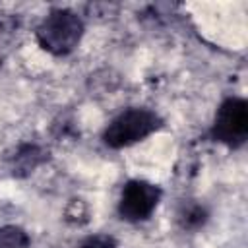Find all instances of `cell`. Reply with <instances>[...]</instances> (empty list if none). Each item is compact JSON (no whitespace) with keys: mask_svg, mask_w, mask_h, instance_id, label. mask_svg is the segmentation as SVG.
<instances>
[{"mask_svg":"<svg viewBox=\"0 0 248 248\" xmlns=\"http://www.w3.org/2000/svg\"><path fill=\"white\" fill-rule=\"evenodd\" d=\"M79 248H116V240L110 234H91L79 244Z\"/></svg>","mask_w":248,"mask_h":248,"instance_id":"8","label":"cell"},{"mask_svg":"<svg viewBox=\"0 0 248 248\" xmlns=\"http://www.w3.org/2000/svg\"><path fill=\"white\" fill-rule=\"evenodd\" d=\"M0 248H31L29 234L16 225L0 227Z\"/></svg>","mask_w":248,"mask_h":248,"instance_id":"6","label":"cell"},{"mask_svg":"<svg viewBox=\"0 0 248 248\" xmlns=\"http://www.w3.org/2000/svg\"><path fill=\"white\" fill-rule=\"evenodd\" d=\"M161 200V188L147 180H130L122 188L118 213L122 219L138 223L151 217Z\"/></svg>","mask_w":248,"mask_h":248,"instance_id":"4","label":"cell"},{"mask_svg":"<svg viewBox=\"0 0 248 248\" xmlns=\"http://www.w3.org/2000/svg\"><path fill=\"white\" fill-rule=\"evenodd\" d=\"M83 21L66 8H56L46 14V17L39 23L35 37L41 48L54 56L70 54L81 41Z\"/></svg>","mask_w":248,"mask_h":248,"instance_id":"1","label":"cell"},{"mask_svg":"<svg viewBox=\"0 0 248 248\" xmlns=\"http://www.w3.org/2000/svg\"><path fill=\"white\" fill-rule=\"evenodd\" d=\"M211 138L229 147H240L248 138V103L240 97L225 99L213 118Z\"/></svg>","mask_w":248,"mask_h":248,"instance_id":"3","label":"cell"},{"mask_svg":"<svg viewBox=\"0 0 248 248\" xmlns=\"http://www.w3.org/2000/svg\"><path fill=\"white\" fill-rule=\"evenodd\" d=\"M161 128V118L149 108H128L114 116L103 132V141L112 149L134 145Z\"/></svg>","mask_w":248,"mask_h":248,"instance_id":"2","label":"cell"},{"mask_svg":"<svg viewBox=\"0 0 248 248\" xmlns=\"http://www.w3.org/2000/svg\"><path fill=\"white\" fill-rule=\"evenodd\" d=\"M178 221L184 229H200L207 221V211L200 203H186L178 211Z\"/></svg>","mask_w":248,"mask_h":248,"instance_id":"7","label":"cell"},{"mask_svg":"<svg viewBox=\"0 0 248 248\" xmlns=\"http://www.w3.org/2000/svg\"><path fill=\"white\" fill-rule=\"evenodd\" d=\"M43 161H45V153H43L41 147H37V145H21L14 155L12 170H14V174L23 176V174L33 172V169H37Z\"/></svg>","mask_w":248,"mask_h":248,"instance_id":"5","label":"cell"}]
</instances>
